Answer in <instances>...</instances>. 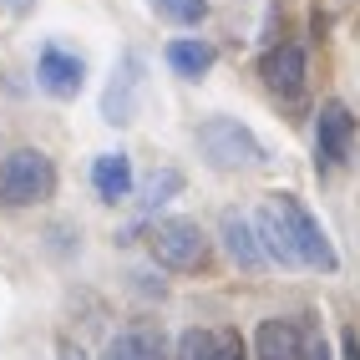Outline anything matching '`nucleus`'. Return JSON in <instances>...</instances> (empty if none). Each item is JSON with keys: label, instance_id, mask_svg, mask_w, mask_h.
<instances>
[{"label": "nucleus", "instance_id": "obj_1", "mask_svg": "<svg viewBox=\"0 0 360 360\" xmlns=\"http://www.w3.org/2000/svg\"><path fill=\"white\" fill-rule=\"evenodd\" d=\"M264 208H269V219H274V229L284 238V249H290L295 269H315V274H335V269H340V259H335L330 238L320 233L315 213H309L295 193H269Z\"/></svg>", "mask_w": 360, "mask_h": 360}, {"label": "nucleus", "instance_id": "obj_2", "mask_svg": "<svg viewBox=\"0 0 360 360\" xmlns=\"http://www.w3.org/2000/svg\"><path fill=\"white\" fill-rule=\"evenodd\" d=\"M198 158L219 173H244V167L269 162V148L238 122V117H203L198 122Z\"/></svg>", "mask_w": 360, "mask_h": 360}, {"label": "nucleus", "instance_id": "obj_3", "mask_svg": "<svg viewBox=\"0 0 360 360\" xmlns=\"http://www.w3.org/2000/svg\"><path fill=\"white\" fill-rule=\"evenodd\" d=\"M56 193V162L36 148H15L0 158V203L6 208H36Z\"/></svg>", "mask_w": 360, "mask_h": 360}, {"label": "nucleus", "instance_id": "obj_4", "mask_svg": "<svg viewBox=\"0 0 360 360\" xmlns=\"http://www.w3.org/2000/svg\"><path fill=\"white\" fill-rule=\"evenodd\" d=\"M153 259L173 274H198L208 264V233L193 219H162L153 229Z\"/></svg>", "mask_w": 360, "mask_h": 360}, {"label": "nucleus", "instance_id": "obj_5", "mask_svg": "<svg viewBox=\"0 0 360 360\" xmlns=\"http://www.w3.org/2000/svg\"><path fill=\"white\" fill-rule=\"evenodd\" d=\"M36 86L46 91V97H56V102H71V97H82V86H86V61L71 51V46H46V51L36 56Z\"/></svg>", "mask_w": 360, "mask_h": 360}, {"label": "nucleus", "instance_id": "obj_6", "mask_svg": "<svg viewBox=\"0 0 360 360\" xmlns=\"http://www.w3.org/2000/svg\"><path fill=\"white\" fill-rule=\"evenodd\" d=\"M259 77L279 102H300L304 97V46H295V41L274 46V51L259 61Z\"/></svg>", "mask_w": 360, "mask_h": 360}, {"label": "nucleus", "instance_id": "obj_7", "mask_svg": "<svg viewBox=\"0 0 360 360\" xmlns=\"http://www.w3.org/2000/svg\"><path fill=\"white\" fill-rule=\"evenodd\" d=\"M315 137H320V162H330V167L350 162V153H355V117H350V107L325 102V107H320Z\"/></svg>", "mask_w": 360, "mask_h": 360}, {"label": "nucleus", "instance_id": "obj_8", "mask_svg": "<svg viewBox=\"0 0 360 360\" xmlns=\"http://www.w3.org/2000/svg\"><path fill=\"white\" fill-rule=\"evenodd\" d=\"M137 82H142V66H137V56H122V66L112 71V82H107V97H102V117L112 127H127L132 122V107H137Z\"/></svg>", "mask_w": 360, "mask_h": 360}, {"label": "nucleus", "instance_id": "obj_9", "mask_svg": "<svg viewBox=\"0 0 360 360\" xmlns=\"http://www.w3.org/2000/svg\"><path fill=\"white\" fill-rule=\"evenodd\" d=\"M254 360H304V335L295 320H264L254 330Z\"/></svg>", "mask_w": 360, "mask_h": 360}, {"label": "nucleus", "instance_id": "obj_10", "mask_svg": "<svg viewBox=\"0 0 360 360\" xmlns=\"http://www.w3.org/2000/svg\"><path fill=\"white\" fill-rule=\"evenodd\" d=\"M219 233H224V249H229V259L238 264V269H264V264H269L259 233H254V219H244V213H224Z\"/></svg>", "mask_w": 360, "mask_h": 360}, {"label": "nucleus", "instance_id": "obj_11", "mask_svg": "<svg viewBox=\"0 0 360 360\" xmlns=\"http://www.w3.org/2000/svg\"><path fill=\"white\" fill-rule=\"evenodd\" d=\"M132 188H137V178H132L127 153H102L97 162H91V193H97L102 203H122Z\"/></svg>", "mask_w": 360, "mask_h": 360}, {"label": "nucleus", "instance_id": "obj_12", "mask_svg": "<svg viewBox=\"0 0 360 360\" xmlns=\"http://www.w3.org/2000/svg\"><path fill=\"white\" fill-rule=\"evenodd\" d=\"M178 355L183 360H244V345H238L233 330H183Z\"/></svg>", "mask_w": 360, "mask_h": 360}, {"label": "nucleus", "instance_id": "obj_13", "mask_svg": "<svg viewBox=\"0 0 360 360\" xmlns=\"http://www.w3.org/2000/svg\"><path fill=\"white\" fill-rule=\"evenodd\" d=\"M167 66H173V77H183V82H198V77H208L213 71V46L208 41H193V36H183V41H167Z\"/></svg>", "mask_w": 360, "mask_h": 360}, {"label": "nucleus", "instance_id": "obj_14", "mask_svg": "<svg viewBox=\"0 0 360 360\" xmlns=\"http://www.w3.org/2000/svg\"><path fill=\"white\" fill-rule=\"evenodd\" d=\"M102 360H158V335L153 330H122L107 340Z\"/></svg>", "mask_w": 360, "mask_h": 360}, {"label": "nucleus", "instance_id": "obj_15", "mask_svg": "<svg viewBox=\"0 0 360 360\" xmlns=\"http://www.w3.org/2000/svg\"><path fill=\"white\" fill-rule=\"evenodd\" d=\"M153 11L173 26H198V20H208V0H153Z\"/></svg>", "mask_w": 360, "mask_h": 360}, {"label": "nucleus", "instance_id": "obj_16", "mask_svg": "<svg viewBox=\"0 0 360 360\" xmlns=\"http://www.w3.org/2000/svg\"><path fill=\"white\" fill-rule=\"evenodd\" d=\"M178 188H183V173H173V167H158V173L148 178V188H142V208H162L167 198H173L178 193Z\"/></svg>", "mask_w": 360, "mask_h": 360}, {"label": "nucleus", "instance_id": "obj_17", "mask_svg": "<svg viewBox=\"0 0 360 360\" xmlns=\"http://www.w3.org/2000/svg\"><path fill=\"white\" fill-rule=\"evenodd\" d=\"M304 355H309V360H330V345H325V335H304Z\"/></svg>", "mask_w": 360, "mask_h": 360}, {"label": "nucleus", "instance_id": "obj_18", "mask_svg": "<svg viewBox=\"0 0 360 360\" xmlns=\"http://www.w3.org/2000/svg\"><path fill=\"white\" fill-rule=\"evenodd\" d=\"M56 360H86V350L77 340H56Z\"/></svg>", "mask_w": 360, "mask_h": 360}, {"label": "nucleus", "instance_id": "obj_19", "mask_svg": "<svg viewBox=\"0 0 360 360\" xmlns=\"http://www.w3.org/2000/svg\"><path fill=\"white\" fill-rule=\"evenodd\" d=\"M340 355H345V360H360V340H355V330H340Z\"/></svg>", "mask_w": 360, "mask_h": 360}]
</instances>
